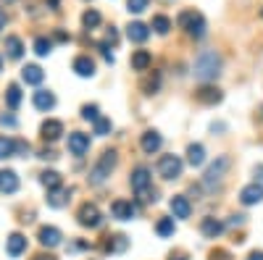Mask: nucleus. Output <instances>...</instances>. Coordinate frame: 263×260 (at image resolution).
I'll use <instances>...</instances> for the list:
<instances>
[{
	"label": "nucleus",
	"instance_id": "19",
	"mask_svg": "<svg viewBox=\"0 0 263 260\" xmlns=\"http://www.w3.org/2000/svg\"><path fill=\"white\" fill-rule=\"evenodd\" d=\"M18 189V173L11 171V168H3L0 171V192L3 194H13Z\"/></svg>",
	"mask_w": 263,
	"mask_h": 260
},
{
	"label": "nucleus",
	"instance_id": "32",
	"mask_svg": "<svg viewBox=\"0 0 263 260\" xmlns=\"http://www.w3.org/2000/svg\"><path fill=\"white\" fill-rule=\"evenodd\" d=\"M174 231H177V229H174V218H161L156 224V234L163 236V239H166V236H174Z\"/></svg>",
	"mask_w": 263,
	"mask_h": 260
},
{
	"label": "nucleus",
	"instance_id": "52",
	"mask_svg": "<svg viewBox=\"0 0 263 260\" xmlns=\"http://www.w3.org/2000/svg\"><path fill=\"white\" fill-rule=\"evenodd\" d=\"M48 6H50V8L55 11V8H58V0H48Z\"/></svg>",
	"mask_w": 263,
	"mask_h": 260
},
{
	"label": "nucleus",
	"instance_id": "25",
	"mask_svg": "<svg viewBox=\"0 0 263 260\" xmlns=\"http://www.w3.org/2000/svg\"><path fill=\"white\" fill-rule=\"evenodd\" d=\"M69 200H71V189L58 187V189L48 192V205L50 208H63V205H69Z\"/></svg>",
	"mask_w": 263,
	"mask_h": 260
},
{
	"label": "nucleus",
	"instance_id": "53",
	"mask_svg": "<svg viewBox=\"0 0 263 260\" xmlns=\"http://www.w3.org/2000/svg\"><path fill=\"white\" fill-rule=\"evenodd\" d=\"M0 71H3V58H0Z\"/></svg>",
	"mask_w": 263,
	"mask_h": 260
},
{
	"label": "nucleus",
	"instance_id": "4",
	"mask_svg": "<svg viewBox=\"0 0 263 260\" xmlns=\"http://www.w3.org/2000/svg\"><path fill=\"white\" fill-rule=\"evenodd\" d=\"M229 166H232V161L227 158V155H221V158H216L211 166H208V171H205V176H203V187L208 189V192H213L216 187H218V182L224 179V173L229 171Z\"/></svg>",
	"mask_w": 263,
	"mask_h": 260
},
{
	"label": "nucleus",
	"instance_id": "22",
	"mask_svg": "<svg viewBox=\"0 0 263 260\" xmlns=\"http://www.w3.org/2000/svg\"><path fill=\"white\" fill-rule=\"evenodd\" d=\"M21 79H24V84H40L42 79H45V71H42L37 63H27L24 69H21Z\"/></svg>",
	"mask_w": 263,
	"mask_h": 260
},
{
	"label": "nucleus",
	"instance_id": "1",
	"mask_svg": "<svg viewBox=\"0 0 263 260\" xmlns=\"http://www.w3.org/2000/svg\"><path fill=\"white\" fill-rule=\"evenodd\" d=\"M221 74V55L216 50H203L195 58V76L200 82H213Z\"/></svg>",
	"mask_w": 263,
	"mask_h": 260
},
{
	"label": "nucleus",
	"instance_id": "13",
	"mask_svg": "<svg viewBox=\"0 0 263 260\" xmlns=\"http://www.w3.org/2000/svg\"><path fill=\"white\" fill-rule=\"evenodd\" d=\"M71 69L77 71V76L90 79V76H95V61L90 55H77L74 63H71Z\"/></svg>",
	"mask_w": 263,
	"mask_h": 260
},
{
	"label": "nucleus",
	"instance_id": "23",
	"mask_svg": "<svg viewBox=\"0 0 263 260\" xmlns=\"http://www.w3.org/2000/svg\"><path fill=\"white\" fill-rule=\"evenodd\" d=\"M126 37L132 42H145L150 37V29H147V24H142V21H132V24L126 27Z\"/></svg>",
	"mask_w": 263,
	"mask_h": 260
},
{
	"label": "nucleus",
	"instance_id": "37",
	"mask_svg": "<svg viewBox=\"0 0 263 260\" xmlns=\"http://www.w3.org/2000/svg\"><path fill=\"white\" fill-rule=\"evenodd\" d=\"M29 153H32L29 142H24V139H13V155H21V158H27Z\"/></svg>",
	"mask_w": 263,
	"mask_h": 260
},
{
	"label": "nucleus",
	"instance_id": "57",
	"mask_svg": "<svg viewBox=\"0 0 263 260\" xmlns=\"http://www.w3.org/2000/svg\"><path fill=\"white\" fill-rule=\"evenodd\" d=\"M260 16H263V8H260Z\"/></svg>",
	"mask_w": 263,
	"mask_h": 260
},
{
	"label": "nucleus",
	"instance_id": "17",
	"mask_svg": "<svg viewBox=\"0 0 263 260\" xmlns=\"http://www.w3.org/2000/svg\"><path fill=\"white\" fill-rule=\"evenodd\" d=\"M40 134H42V139H45V142H55L63 134V124L58 118H48L45 124L40 126Z\"/></svg>",
	"mask_w": 263,
	"mask_h": 260
},
{
	"label": "nucleus",
	"instance_id": "34",
	"mask_svg": "<svg viewBox=\"0 0 263 260\" xmlns=\"http://www.w3.org/2000/svg\"><path fill=\"white\" fill-rule=\"evenodd\" d=\"M153 29H156L158 34H168V29H171V18L168 16H153V24H150Z\"/></svg>",
	"mask_w": 263,
	"mask_h": 260
},
{
	"label": "nucleus",
	"instance_id": "26",
	"mask_svg": "<svg viewBox=\"0 0 263 260\" xmlns=\"http://www.w3.org/2000/svg\"><path fill=\"white\" fill-rule=\"evenodd\" d=\"M150 63H153V55L147 50H135L132 53V69L135 71H147Z\"/></svg>",
	"mask_w": 263,
	"mask_h": 260
},
{
	"label": "nucleus",
	"instance_id": "29",
	"mask_svg": "<svg viewBox=\"0 0 263 260\" xmlns=\"http://www.w3.org/2000/svg\"><path fill=\"white\" fill-rule=\"evenodd\" d=\"M140 87H142V92H145V95H156V92L161 90V74L156 71V74H150V76H145Z\"/></svg>",
	"mask_w": 263,
	"mask_h": 260
},
{
	"label": "nucleus",
	"instance_id": "5",
	"mask_svg": "<svg viewBox=\"0 0 263 260\" xmlns=\"http://www.w3.org/2000/svg\"><path fill=\"white\" fill-rule=\"evenodd\" d=\"M182 171H184V163H182L179 155H161V161H158V173H161L166 182L179 179Z\"/></svg>",
	"mask_w": 263,
	"mask_h": 260
},
{
	"label": "nucleus",
	"instance_id": "42",
	"mask_svg": "<svg viewBox=\"0 0 263 260\" xmlns=\"http://www.w3.org/2000/svg\"><path fill=\"white\" fill-rule=\"evenodd\" d=\"M98 50L103 53V58H105L108 63H114V53H111V45H105V42H98Z\"/></svg>",
	"mask_w": 263,
	"mask_h": 260
},
{
	"label": "nucleus",
	"instance_id": "56",
	"mask_svg": "<svg viewBox=\"0 0 263 260\" xmlns=\"http://www.w3.org/2000/svg\"><path fill=\"white\" fill-rule=\"evenodd\" d=\"M6 3H13V0H6Z\"/></svg>",
	"mask_w": 263,
	"mask_h": 260
},
{
	"label": "nucleus",
	"instance_id": "30",
	"mask_svg": "<svg viewBox=\"0 0 263 260\" xmlns=\"http://www.w3.org/2000/svg\"><path fill=\"white\" fill-rule=\"evenodd\" d=\"M6 105L11 108V111H16V108L21 105V87L18 84H8V90H6Z\"/></svg>",
	"mask_w": 263,
	"mask_h": 260
},
{
	"label": "nucleus",
	"instance_id": "40",
	"mask_svg": "<svg viewBox=\"0 0 263 260\" xmlns=\"http://www.w3.org/2000/svg\"><path fill=\"white\" fill-rule=\"evenodd\" d=\"M105 45H111V48H116L119 45V32L111 27V29H105Z\"/></svg>",
	"mask_w": 263,
	"mask_h": 260
},
{
	"label": "nucleus",
	"instance_id": "14",
	"mask_svg": "<svg viewBox=\"0 0 263 260\" xmlns=\"http://www.w3.org/2000/svg\"><path fill=\"white\" fill-rule=\"evenodd\" d=\"M200 234L205 236V239H216V236L224 234V224L213 218V215H205V218L200 221Z\"/></svg>",
	"mask_w": 263,
	"mask_h": 260
},
{
	"label": "nucleus",
	"instance_id": "28",
	"mask_svg": "<svg viewBox=\"0 0 263 260\" xmlns=\"http://www.w3.org/2000/svg\"><path fill=\"white\" fill-rule=\"evenodd\" d=\"M40 182H42V187H45L48 192H53V189H58V187L63 184V179H61L58 171H42V173H40Z\"/></svg>",
	"mask_w": 263,
	"mask_h": 260
},
{
	"label": "nucleus",
	"instance_id": "12",
	"mask_svg": "<svg viewBox=\"0 0 263 260\" xmlns=\"http://www.w3.org/2000/svg\"><path fill=\"white\" fill-rule=\"evenodd\" d=\"M140 145H142V153L153 155V153H158V150H161V145H163V137L156 132V129H147V132L142 134V139H140Z\"/></svg>",
	"mask_w": 263,
	"mask_h": 260
},
{
	"label": "nucleus",
	"instance_id": "44",
	"mask_svg": "<svg viewBox=\"0 0 263 260\" xmlns=\"http://www.w3.org/2000/svg\"><path fill=\"white\" fill-rule=\"evenodd\" d=\"M0 124H3V126H8V129H13L18 121H16L13 116H8V113H6V116H0Z\"/></svg>",
	"mask_w": 263,
	"mask_h": 260
},
{
	"label": "nucleus",
	"instance_id": "39",
	"mask_svg": "<svg viewBox=\"0 0 263 260\" xmlns=\"http://www.w3.org/2000/svg\"><path fill=\"white\" fill-rule=\"evenodd\" d=\"M108 132H111V121H108V118H98L95 121V134L98 137H105Z\"/></svg>",
	"mask_w": 263,
	"mask_h": 260
},
{
	"label": "nucleus",
	"instance_id": "11",
	"mask_svg": "<svg viewBox=\"0 0 263 260\" xmlns=\"http://www.w3.org/2000/svg\"><path fill=\"white\" fill-rule=\"evenodd\" d=\"M103 252H111V255H119L129 247V239H126V234H114V236H105L103 239Z\"/></svg>",
	"mask_w": 263,
	"mask_h": 260
},
{
	"label": "nucleus",
	"instance_id": "41",
	"mask_svg": "<svg viewBox=\"0 0 263 260\" xmlns=\"http://www.w3.org/2000/svg\"><path fill=\"white\" fill-rule=\"evenodd\" d=\"M211 260H232V252L229 250H221V247H218V250H213L211 255H208Z\"/></svg>",
	"mask_w": 263,
	"mask_h": 260
},
{
	"label": "nucleus",
	"instance_id": "20",
	"mask_svg": "<svg viewBox=\"0 0 263 260\" xmlns=\"http://www.w3.org/2000/svg\"><path fill=\"white\" fill-rule=\"evenodd\" d=\"M32 103H34L37 111H53V108H55V95L50 90H37Z\"/></svg>",
	"mask_w": 263,
	"mask_h": 260
},
{
	"label": "nucleus",
	"instance_id": "36",
	"mask_svg": "<svg viewBox=\"0 0 263 260\" xmlns=\"http://www.w3.org/2000/svg\"><path fill=\"white\" fill-rule=\"evenodd\" d=\"M82 118L95 124V121L100 118V108H98V105H84V108H82Z\"/></svg>",
	"mask_w": 263,
	"mask_h": 260
},
{
	"label": "nucleus",
	"instance_id": "7",
	"mask_svg": "<svg viewBox=\"0 0 263 260\" xmlns=\"http://www.w3.org/2000/svg\"><path fill=\"white\" fill-rule=\"evenodd\" d=\"M150 182H153V176H150V168L147 166H137L135 171H132V176H129V184H132V192H135V194L147 192L150 189Z\"/></svg>",
	"mask_w": 263,
	"mask_h": 260
},
{
	"label": "nucleus",
	"instance_id": "54",
	"mask_svg": "<svg viewBox=\"0 0 263 260\" xmlns=\"http://www.w3.org/2000/svg\"><path fill=\"white\" fill-rule=\"evenodd\" d=\"M260 121H263V105H260Z\"/></svg>",
	"mask_w": 263,
	"mask_h": 260
},
{
	"label": "nucleus",
	"instance_id": "27",
	"mask_svg": "<svg viewBox=\"0 0 263 260\" xmlns=\"http://www.w3.org/2000/svg\"><path fill=\"white\" fill-rule=\"evenodd\" d=\"M6 55L13 58V61H18L21 55H24V45H21V39H18L16 34L6 37Z\"/></svg>",
	"mask_w": 263,
	"mask_h": 260
},
{
	"label": "nucleus",
	"instance_id": "55",
	"mask_svg": "<svg viewBox=\"0 0 263 260\" xmlns=\"http://www.w3.org/2000/svg\"><path fill=\"white\" fill-rule=\"evenodd\" d=\"M161 3H174V0H161Z\"/></svg>",
	"mask_w": 263,
	"mask_h": 260
},
{
	"label": "nucleus",
	"instance_id": "2",
	"mask_svg": "<svg viewBox=\"0 0 263 260\" xmlns=\"http://www.w3.org/2000/svg\"><path fill=\"white\" fill-rule=\"evenodd\" d=\"M177 24L190 34V37H205V29H208V24H205V16L200 13V11H182L179 13V18H177Z\"/></svg>",
	"mask_w": 263,
	"mask_h": 260
},
{
	"label": "nucleus",
	"instance_id": "47",
	"mask_svg": "<svg viewBox=\"0 0 263 260\" xmlns=\"http://www.w3.org/2000/svg\"><path fill=\"white\" fill-rule=\"evenodd\" d=\"M40 158H45V161H55L58 155L53 153V150H42V155H40Z\"/></svg>",
	"mask_w": 263,
	"mask_h": 260
},
{
	"label": "nucleus",
	"instance_id": "33",
	"mask_svg": "<svg viewBox=\"0 0 263 260\" xmlns=\"http://www.w3.org/2000/svg\"><path fill=\"white\" fill-rule=\"evenodd\" d=\"M50 50H53V42H50L48 37H37V39H34V53H37L40 58L50 55Z\"/></svg>",
	"mask_w": 263,
	"mask_h": 260
},
{
	"label": "nucleus",
	"instance_id": "3",
	"mask_svg": "<svg viewBox=\"0 0 263 260\" xmlns=\"http://www.w3.org/2000/svg\"><path fill=\"white\" fill-rule=\"evenodd\" d=\"M116 163H119L116 150H105V153L100 155V161L95 163V168L90 171V184H103L108 176H111V171L116 168Z\"/></svg>",
	"mask_w": 263,
	"mask_h": 260
},
{
	"label": "nucleus",
	"instance_id": "9",
	"mask_svg": "<svg viewBox=\"0 0 263 260\" xmlns=\"http://www.w3.org/2000/svg\"><path fill=\"white\" fill-rule=\"evenodd\" d=\"M239 203H242V205H258V203H263V184L253 182V184L242 187V192H239Z\"/></svg>",
	"mask_w": 263,
	"mask_h": 260
},
{
	"label": "nucleus",
	"instance_id": "16",
	"mask_svg": "<svg viewBox=\"0 0 263 260\" xmlns=\"http://www.w3.org/2000/svg\"><path fill=\"white\" fill-rule=\"evenodd\" d=\"M61 239H63V234H61V229H55V226H42L40 229V245L42 247H58L61 245Z\"/></svg>",
	"mask_w": 263,
	"mask_h": 260
},
{
	"label": "nucleus",
	"instance_id": "45",
	"mask_svg": "<svg viewBox=\"0 0 263 260\" xmlns=\"http://www.w3.org/2000/svg\"><path fill=\"white\" fill-rule=\"evenodd\" d=\"M245 224V215H232L229 218V226H242Z\"/></svg>",
	"mask_w": 263,
	"mask_h": 260
},
{
	"label": "nucleus",
	"instance_id": "43",
	"mask_svg": "<svg viewBox=\"0 0 263 260\" xmlns=\"http://www.w3.org/2000/svg\"><path fill=\"white\" fill-rule=\"evenodd\" d=\"M168 260H190V255L184 250H174V252H168Z\"/></svg>",
	"mask_w": 263,
	"mask_h": 260
},
{
	"label": "nucleus",
	"instance_id": "15",
	"mask_svg": "<svg viewBox=\"0 0 263 260\" xmlns=\"http://www.w3.org/2000/svg\"><path fill=\"white\" fill-rule=\"evenodd\" d=\"M6 252H8L11 257L24 255V252H27V236H24V234H18V231H13L8 239H6Z\"/></svg>",
	"mask_w": 263,
	"mask_h": 260
},
{
	"label": "nucleus",
	"instance_id": "51",
	"mask_svg": "<svg viewBox=\"0 0 263 260\" xmlns=\"http://www.w3.org/2000/svg\"><path fill=\"white\" fill-rule=\"evenodd\" d=\"M255 176L263 182V166H255Z\"/></svg>",
	"mask_w": 263,
	"mask_h": 260
},
{
	"label": "nucleus",
	"instance_id": "8",
	"mask_svg": "<svg viewBox=\"0 0 263 260\" xmlns=\"http://www.w3.org/2000/svg\"><path fill=\"white\" fill-rule=\"evenodd\" d=\"M87 150H90V134H84V132H71L69 134V153L82 158Z\"/></svg>",
	"mask_w": 263,
	"mask_h": 260
},
{
	"label": "nucleus",
	"instance_id": "35",
	"mask_svg": "<svg viewBox=\"0 0 263 260\" xmlns=\"http://www.w3.org/2000/svg\"><path fill=\"white\" fill-rule=\"evenodd\" d=\"M6 158H13V139L0 137V161H6Z\"/></svg>",
	"mask_w": 263,
	"mask_h": 260
},
{
	"label": "nucleus",
	"instance_id": "38",
	"mask_svg": "<svg viewBox=\"0 0 263 260\" xmlns=\"http://www.w3.org/2000/svg\"><path fill=\"white\" fill-rule=\"evenodd\" d=\"M147 3L150 0H126V11L129 13H142L147 8Z\"/></svg>",
	"mask_w": 263,
	"mask_h": 260
},
{
	"label": "nucleus",
	"instance_id": "6",
	"mask_svg": "<svg viewBox=\"0 0 263 260\" xmlns=\"http://www.w3.org/2000/svg\"><path fill=\"white\" fill-rule=\"evenodd\" d=\"M77 221H79V226H84V229H98V226L103 224V213H100V208H98L95 203H84V205L79 208V213H77Z\"/></svg>",
	"mask_w": 263,
	"mask_h": 260
},
{
	"label": "nucleus",
	"instance_id": "31",
	"mask_svg": "<svg viewBox=\"0 0 263 260\" xmlns=\"http://www.w3.org/2000/svg\"><path fill=\"white\" fill-rule=\"evenodd\" d=\"M100 21H103V16H100L95 8H90V11H84V13H82V24H84L87 29H95V27H100Z\"/></svg>",
	"mask_w": 263,
	"mask_h": 260
},
{
	"label": "nucleus",
	"instance_id": "49",
	"mask_svg": "<svg viewBox=\"0 0 263 260\" xmlns=\"http://www.w3.org/2000/svg\"><path fill=\"white\" fill-rule=\"evenodd\" d=\"M55 39H58V42H69L71 37H69V34H66V32H55Z\"/></svg>",
	"mask_w": 263,
	"mask_h": 260
},
{
	"label": "nucleus",
	"instance_id": "46",
	"mask_svg": "<svg viewBox=\"0 0 263 260\" xmlns=\"http://www.w3.org/2000/svg\"><path fill=\"white\" fill-rule=\"evenodd\" d=\"M32 260H55V255H50V252H37V255H32Z\"/></svg>",
	"mask_w": 263,
	"mask_h": 260
},
{
	"label": "nucleus",
	"instance_id": "50",
	"mask_svg": "<svg viewBox=\"0 0 263 260\" xmlns=\"http://www.w3.org/2000/svg\"><path fill=\"white\" fill-rule=\"evenodd\" d=\"M6 21H8V16L3 13V8H0V29H3V27H6Z\"/></svg>",
	"mask_w": 263,
	"mask_h": 260
},
{
	"label": "nucleus",
	"instance_id": "18",
	"mask_svg": "<svg viewBox=\"0 0 263 260\" xmlns=\"http://www.w3.org/2000/svg\"><path fill=\"white\" fill-rule=\"evenodd\" d=\"M168 208H171V213H174V218H190V213H192V205H190V200L184 197V194L171 197Z\"/></svg>",
	"mask_w": 263,
	"mask_h": 260
},
{
	"label": "nucleus",
	"instance_id": "21",
	"mask_svg": "<svg viewBox=\"0 0 263 260\" xmlns=\"http://www.w3.org/2000/svg\"><path fill=\"white\" fill-rule=\"evenodd\" d=\"M111 213H114V218H119V221H132L135 218V205H132L129 200H116L111 205Z\"/></svg>",
	"mask_w": 263,
	"mask_h": 260
},
{
	"label": "nucleus",
	"instance_id": "10",
	"mask_svg": "<svg viewBox=\"0 0 263 260\" xmlns=\"http://www.w3.org/2000/svg\"><path fill=\"white\" fill-rule=\"evenodd\" d=\"M221 90L218 87H211V84H203L200 90L195 92V100L197 103H203V105H216V103H221Z\"/></svg>",
	"mask_w": 263,
	"mask_h": 260
},
{
	"label": "nucleus",
	"instance_id": "24",
	"mask_svg": "<svg viewBox=\"0 0 263 260\" xmlns=\"http://www.w3.org/2000/svg\"><path fill=\"white\" fill-rule=\"evenodd\" d=\"M187 163H190L192 168H197V166L205 163V147H203L200 142H192V145L187 147Z\"/></svg>",
	"mask_w": 263,
	"mask_h": 260
},
{
	"label": "nucleus",
	"instance_id": "48",
	"mask_svg": "<svg viewBox=\"0 0 263 260\" xmlns=\"http://www.w3.org/2000/svg\"><path fill=\"white\" fill-rule=\"evenodd\" d=\"M248 260H263V252H260V250H253V252L248 255Z\"/></svg>",
	"mask_w": 263,
	"mask_h": 260
}]
</instances>
